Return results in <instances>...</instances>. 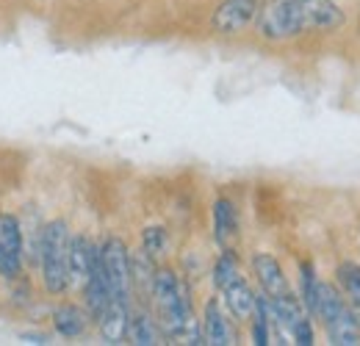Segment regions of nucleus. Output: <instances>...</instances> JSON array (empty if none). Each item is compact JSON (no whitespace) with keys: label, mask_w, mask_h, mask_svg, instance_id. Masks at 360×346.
<instances>
[{"label":"nucleus","mask_w":360,"mask_h":346,"mask_svg":"<svg viewBox=\"0 0 360 346\" xmlns=\"http://www.w3.org/2000/svg\"><path fill=\"white\" fill-rule=\"evenodd\" d=\"M347 23L335 0H271L258 11V34L269 42L294 39L300 34H330Z\"/></svg>","instance_id":"f257e3e1"},{"label":"nucleus","mask_w":360,"mask_h":346,"mask_svg":"<svg viewBox=\"0 0 360 346\" xmlns=\"http://www.w3.org/2000/svg\"><path fill=\"white\" fill-rule=\"evenodd\" d=\"M150 300L155 305V319L167 338H186V344H205L202 330L194 321L188 283L180 280L175 269H169V266L155 269Z\"/></svg>","instance_id":"f03ea898"},{"label":"nucleus","mask_w":360,"mask_h":346,"mask_svg":"<svg viewBox=\"0 0 360 346\" xmlns=\"http://www.w3.org/2000/svg\"><path fill=\"white\" fill-rule=\"evenodd\" d=\"M70 227L64 219H53L39 230V250H37V266L42 277V288L47 297H61L70 291Z\"/></svg>","instance_id":"7ed1b4c3"},{"label":"nucleus","mask_w":360,"mask_h":346,"mask_svg":"<svg viewBox=\"0 0 360 346\" xmlns=\"http://www.w3.org/2000/svg\"><path fill=\"white\" fill-rule=\"evenodd\" d=\"M100 266H103V274L108 280L111 297L131 305V300H134V277H131L128 244L122 238H117V236H108L100 244Z\"/></svg>","instance_id":"20e7f679"},{"label":"nucleus","mask_w":360,"mask_h":346,"mask_svg":"<svg viewBox=\"0 0 360 346\" xmlns=\"http://www.w3.org/2000/svg\"><path fill=\"white\" fill-rule=\"evenodd\" d=\"M25 269V230L17 214H0V280L17 283Z\"/></svg>","instance_id":"39448f33"},{"label":"nucleus","mask_w":360,"mask_h":346,"mask_svg":"<svg viewBox=\"0 0 360 346\" xmlns=\"http://www.w3.org/2000/svg\"><path fill=\"white\" fill-rule=\"evenodd\" d=\"M261 11V0H222L211 14V28L222 37L241 34Z\"/></svg>","instance_id":"423d86ee"},{"label":"nucleus","mask_w":360,"mask_h":346,"mask_svg":"<svg viewBox=\"0 0 360 346\" xmlns=\"http://www.w3.org/2000/svg\"><path fill=\"white\" fill-rule=\"evenodd\" d=\"M100 338L105 344H125L128 341V324H131V305L122 300H111L105 310L94 319Z\"/></svg>","instance_id":"0eeeda50"},{"label":"nucleus","mask_w":360,"mask_h":346,"mask_svg":"<svg viewBox=\"0 0 360 346\" xmlns=\"http://www.w3.org/2000/svg\"><path fill=\"white\" fill-rule=\"evenodd\" d=\"M94 260H97V247L91 244L86 236H72L70 238V252H67L70 288H84Z\"/></svg>","instance_id":"6e6552de"},{"label":"nucleus","mask_w":360,"mask_h":346,"mask_svg":"<svg viewBox=\"0 0 360 346\" xmlns=\"http://www.w3.org/2000/svg\"><path fill=\"white\" fill-rule=\"evenodd\" d=\"M200 330H202V341L211 346H230L236 344V335H233V327H230V321H227L225 310H222V305L217 297H211L208 302H205V310H202V324H200Z\"/></svg>","instance_id":"1a4fd4ad"},{"label":"nucleus","mask_w":360,"mask_h":346,"mask_svg":"<svg viewBox=\"0 0 360 346\" xmlns=\"http://www.w3.org/2000/svg\"><path fill=\"white\" fill-rule=\"evenodd\" d=\"M50 321H53L56 335H61V338H81V335L89 330L91 316H89V310L81 307V305L61 302L53 307Z\"/></svg>","instance_id":"9d476101"},{"label":"nucleus","mask_w":360,"mask_h":346,"mask_svg":"<svg viewBox=\"0 0 360 346\" xmlns=\"http://www.w3.org/2000/svg\"><path fill=\"white\" fill-rule=\"evenodd\" d=\"M211 222H214V241L219 250H230L238 238V211L230 197H217L211 208Z\"/></svg>","instance_id":"9b49d317"},{"label":"nucleus","mask_w":360,"mask_h":346,"mask_svg":"<svg viewBox=\"0 0 360 346\" xmlns=\"http://www.w3.org/2000/svg\"><path fill=\"white\" fill-rule=\"evenodd\" d=\"M252 274H255V280H258V286L266 297H280V294L288 291L285 271H283L280 260L269 252H255L252 255Z\"/></svg>","instance_id":"f8f14e48"},{"label":"nucleus","mask_w":360,"mask_h":346,"mask_svg":"<svg viewBox=\"0 0 360 346\" xmlns=\"http://www.w3.org/2000/svg\"><path fill=\"white\" fill-rule=\"evenodd\" d=\"M222 300H225L227 313L236 319V321H250L252 313H255V302H258V294L252 291V286L238 277L236 283H230L225 291H222Z\"/></svg>","instance_id":"ddd939ff"},{"label":"nucleus","mask_w":360,"mask_h":346,"mask_svg":"<svg viewBox=\"0 0 360 346\" xmlns=\"http://www.w3.org/2000/svg\"><path fill=\"white\" fill-rule=\"evenodd\" d=\"M360 313L347 305L330 324H324L327 335H330V344L335 346H358L360 344Z\"/></svg>","instance_id":"4468645a"},{"label":"nucleus","mask_w":360,"mask_h":346,"mask_svg":"<svg viewBox=\"0 0 360 346\" xmlns=\"http://www.w3.org/2000/svg\"><path fill=\"white\" fill-rule=\"evenodd\" d=\"M164 330L158 319H153L147 310H131V324H128V341L136 346H155L164 344Z\"/></svg>","instance_id":"2eb2a0df"},{"label":"nucleus","mask_w":360,"mask_h":346,"mask_svg":"<svg viewBox=\"0 0 360 346\" xmlns=\"http://www.w3.org/2000/svg\"><path fill=\"white\" fill-rule=\"evenodd\" d=\"M269 302H271V310H274V319H277V324H280L283 333H291V327H294L300 319L308 316L302 300L294 297L291 291H285V294H280V297H269Z\"/></svg>","instance_id":"dca6fc26"},{"label":"nucleus","mask_w":360,"mask_h":346,"mask_svg":"<svg viewBox=\"0 0 360 346\" xmlns=\"http://www.w3.org/2000/svg\"><path fill=\"white\" fill-rule=\"evenodd\" d=\"M347 300L341 294V288L335 286H327V283H319V297H316V307H314V316L321 319V324H330L344 307H347Z\"/></svg>","instance_id":"f3484780"},{"label":"nucleus","mask_w":360,"mask_h":346,"mask_svg":"<svg viewBox=\"0 0 360 346\" xmlns=\"http://www.w3.org/2000/svg\"><path fill=\"white\" fill-rule=\"evenodd\" d=\"M335 280H338V288H341L344 300L360 313V266L358 263H352V260L338 263V269H335Z\"/></svg>","instance_id":"a211bd4d"},{"label":"nucleus","mask_w":360,"mask_h":346,"mask_svg":"<svg viewBox=\"0 0 360 346\" xmlns=\"http://www.w3.org/2000/svg\"><path fill=\"white\" fill-rule=\"evenodd\" d=\"M241 277V263H238V255L236 250H222L219 258L214 263V271H211V280H214V288L217 291H225L230 283H236Z\"/></svg>","instance_id":"6ab92c4d"},{"label":"nucleus","mask_w":360,"mask_h":346,"mask_svg":"<svg viewBox=\"0 0 360 346\" xmlns=\"http://www.w3.org/2000/svg\"><path fill=\"white\" fill-rule=\"evenodd\" d=\"M316 297H319V277H316V269L311 260H302V263H300V300H302L308 313H314Z\"/></svg>","instance_id":"aec40b11"},{"label":"nucleus","mask_w":360,"mask_h":346,"mask_svg":"<svg viewBox=\"0 0 360 346\" xmlns=\"http://www.w3.org/2000/svg\"><path fill=\"white\" fill-rule=\"evenodd\" d=\"M167 244H169V236H167V227L161 224H150L141 230V250L150 255V258H161L167 252Z\"/></svg>","instance_id":"412c9836"},{"label":"nucleus","mask_w":360,"mask_h":346,"mask_svg":"<svg viewBox=\"0 0 360 346\" xmlns=\"http://www.w3.org/2000/svg\"><path fill=\"white\" fill-rule=\"evenodd\" d=\"M291 341L300 346H311L316 341V333H314V324H311V319L305 316V319H300L294 327H291Z\"/></svg>","instance_id":"4be33fe9"},{"label":"nucleus","mask_w":360,"mask_h":346,"mask_svg":"<svg viewBox=\"0 0 360 346\" xmlns=\"http://www.w3.org/2000/svg\"><path fill=\"white\" fill-rule=\"evenodd\" d=\"M20 341H25V344H50V335H45V333H22Z\"/></svg>","instance_id":"5701e85b"}]
</instances>
